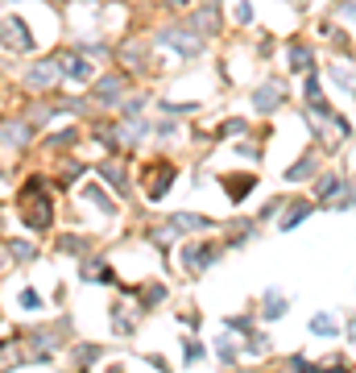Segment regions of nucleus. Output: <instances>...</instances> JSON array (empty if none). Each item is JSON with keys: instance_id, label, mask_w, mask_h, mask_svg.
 Returning a JSON list of instances; mask_svg holds the SVG:
<instances>
[{"instance_id": "47", "label": "nucleus", "mask_w": 356, "mask_h": 373, "mask_svg": "<svg viewBox=\"0 0 356 373\" xmlns=\"http://www.w3.org/2000/svg\"><path fill=\"white\" fill-rule=\"evenodd\" d=\"M294 4H303V0H294Z\"/></svg>"}, {"instance_id": "25", "label": "nucleus", "mask_w": 356, "mask_h": 373, "mask_svg": "<svg viewBox=\"0 0 356 373\" xmlns=\"http://www.w3.org/2000/svg\"><path fill=\"white\" fill-rule=\"evenodd\" d=\"M58 249L71 253V257H83V253L91 249V241H83V237H58Z\"/></svg>"}, {"instance_id": "9", "label": "nucleus", "mask_w": 356, "mask_h": 373, "mask_svg": "<svg viewBox=\"0 0 356 373\" xmlns=\"http://www.w3.org/2000/svg\"><path fill=\"white\" fill-rule=\"evenodd\" d=\"M282 104H286V87H282L278 79H265V83L253 91V108H257L261 116H274Z\"/></svg>"}, {"instance_id": "33", "label": "nucleus", "mask_w": 356, "mask_h": 373, "mask_svg": "<svg viewBox=\"0 0 356 373\" xmlns=\"http://www.w3.org/2000/svg\"><path fill=\"white\" fill-rule=\"evenodd\" d=\"M332 83H340L344 91H356V75L353 71H344V66H332Z\"/></svg>"}, {"instance_id": "13", "label": "nucleus", "mask_w": 356, "mask_h": 373, "mask_svg": "<svg viewBox=\"0 0 356 373\" xmlns=\"http://www.w3.org/2000/svg\"><path fill=\"white\" fill-rule=\"evenodd\" d=\"M286 58H290V71H294V75L315 71V50H311L307 42H290V46H286Z\"/></svg>"}, {"instance_id": "20", "label": "nucleus", "mask_w": 356, "mask_h": 373, "mask_svg": "<svg viewBox=\"0 0 356 373\" xmlns=\"http://www.w3.org/2000/svg\"><path fill=\"white\" fill-rule=\"evenodd\" d=\"M328 208H332V212H353L356 208V187L353 183H340V191L328 199Z\"/></svg>"}, {"instance_id": "40", "label": "nucleus", "mask_w": 356, "mask_h": 373, "mask_svg": "<svg viewBox=\"0 0 356 373\" xmlns=\"http://www.w3.org/2000/svg\"><path fill=\"white\" fill-rule=\"evenodd\" d=\"M236 21H241V25H249V21H253V4H249V0H241V4H236Z\"/></svg>"}, {"instance_id": "14", "label": "nucleus", "mask_w": 356, "mask_h": 373, "mask_svg": "<svg viewBox=\"0 0 356 373\" xmlns=\"http://www.w3.org/2000/svg\"><path fill=\"white\" fill-rule=\"evenodd\" d=\"M100 183H104V187H112L116 195H124V191H129V174H124V166H120V162H104V166H100Z\"/></svg>"}, {"instance_id": "17", "label": "nucleus", "mask_w": 356, "mask_h": 373, "mask_svg": "<svg viewBox=\"0 0 356 373\" xmlns=\"http://www.w3.org/2000/svg\"><path fill=\"white\" fill-rule=\"evenodd\" d=\"M112 328H116V336H133L137 311H129V303H112Z\"/></svg>"}, {"instance_id": "10", "label": "nucleus", "mask_w": 356, "mask_h": 373, "mask_svg": "<svg viewBox=\"0 0 356 373\" xmlns=\"http://www.w3.org/2000/svg\"><path fill=\"white\" fill-rule=\"evenodd\" d=\"M29 133H33L29 120H4V125H0V145L12 149V154H21V149L29 145Z\"/></svg>"}, {"instance_id": "31", "label": "nucleus", "mask_w": 356, "mask_h": 373, "mask_svg": "<svg viewBox=\"0 0 356 373\" xmlns=\"http://www.w3.org/2000/svg\"><path fill=\"white\" fill-rule=\"evenodd\" d=\"M145 237H149V245H153V249H162V253H170V224H166V228H149Z\"/></svg>"}, {"instance_id": "34", "label": "nucleus", "mask_w": 356, "mask_h": 373, "mask_svg": "<svg viewBox=\"0 0 356 373\" xmlns=\"http://www.w3.org/2000/svg\"><path fill=\"white\" fill-rule=\"evenodd\" d=\"M245 336H249V353H257V357L270 353V336L265 332H245Z\"/></svg>"}, {"instance_id": "7", "label": "nucleus", "mask_w": 356, "mask_h": 373, "mask_svg": "<svg viewBox=\"0 0 356 373\" xmlns=\"http://www.w3.org/2000/svg\"><path fill=\"white\" fill-rule=\"evenodd\" d=\"M62 79H66L71 87H91V83H95V66H91V58H83V54H66V58H62Z\"/></svg>"}, {"instance_id": "22", "label": "nucleus", "mask_w": 356, "mask_h": 373, "mask_svg": "<svg viewBox=\"0 0 356 373\" xmlns=\"http://www.w3.org/2000/svg\"><path fill=\"white\" fill-rule=\"evenodd\" d=\"M79 195H83L87 203H95V208H100L104 216H116V203H112V199H108V195H104L100 187H79Z\"/></svg>"}, {"instance_id": "41", "label": "nucleus", "mask_w": 356, "mask_h": 373, "mask_svg": "<svg viewBox=\"0 0 356 373\" xmlns=\"http://www.w3.org/2000/svg\"><path fill=\"white\" fill-rule=\"evenodd\" d=\"M282 208H286V199H270V203L261 208V220H270V216H278Z\"/></svg>"}, {"instance_id": "43", "label": "nucleus", "mask_w": 356, "mask_h": 373, "mask_svg": "<svg viewBox=\"0 0 356 373\" xmlns=\"http://www.w3.org/2000/svg\"><path fill=\"white\" fill-rule=\"evenodd\" d=\"M340 17H356V0H344V4H340Z\"/></svg>"}, {"instance_id": "15", "label": "nucleus", "mask_w": 356, "mask_h": 373, "mask_svg": "<svg viewBox=\"0 0 356 373\" xmlns=\"http://www.w3.org/2000/svg\"><path fill=\"white\" fill-rule=\"evenodd\" d=\"M319 174V158L315 154H303L290 170H286V183H307V179H315Z\"/></svg>"}, {"instance_id": "45", "label": "nucleus", "mask_w": 356, "mask_h": 373, "mask_svg": "<svg viewBox=\"0 0 356 373\" xmlns=\"http://www.w3.org/2000/svg\"><path fill=\"white\" fill-rule=\"evenodd\" d=\"M166 4H170V8H182V4H187V0H166Z\"/></svg>"}, {"instance_id": "32", "label": "nucleus", "mask_w": 356, "mask_h": 373, "mask_svg": "<svg viewBox=\"0 0 356 373\" xmlns=\"http://www.w3.org/2000/svg\"><path fill=\"white\" fill-rule=\"evenodd\" d=\"M236 133L249 137V120H224V125L216 129V137H236Z\"/></svg>"}, {"instance_id": "35", "label": "nucleus", "mask_w": 356, "mask_h": 373, "mask_svg": "<svg viewBox=\"0 0 356 373\" xmlns=\"http://www.w3.org/2000/svg\"><path fill=\"white\" fill-rule=\"evenodd\" d=\"M182 357H187V365H195V361H203V345H199L195 336H187V345H182Z\"/></svg>"}, {"instance_id": "18", "label": "nucleus", "mask_w": 356, "mask_h": 373, "mask_svg": "<svg viewBox=\"0 0 356 373\" xmlns=\"http://www.w3.org/2000/svg\"><path fill=\"white\" fill-rule=\"evenodd\" d=\"M79 278H83V282H116L112 270H108L104 262H95V257H91V262H79Z\"/></svg>"}, {"instance_id": "12", "label": "nucleus", "mask_w": 356, "mask_h": 373, "mask_svg": "<svg viewBox=\"0 0 356 373\" xmlns=\"http://www.w3.org/2000/svg\"><path fill=\"white\" fill-rule=\"evenodd\" d=\"M166 224H170V233H207L212 228V220L207 216H195V212H174V216H166Z\"/></svg>"}, {"instance_id": "30", "label": "nucleus", "mask_w": 356, "mask_h": 373, "mask_svg": "<svg viewBox=\"0 0 356 373\" xmlns=\"http://www.w3.org/2000/svg\"><path fill=\"white\" fill-rule=\"evenodd\" d=\"M216 353H220L224 365H236V345H232V336H216Z\"/></svg>"}, {"instance_id": "1", "label": "nucleus", "mask_w": 356, "mask_h": 373, "mask_svg": "<svg viewBox=\"0 0 356 373\" xmlns=\"http://www.w3.org/2000/svg\"><path fill=\"white\" fill-rule=\"evenodd\" d=\"M17 216H21V224L29 233H46L54 224V199H50L41 174H33V179L21 183V191H17Z\"/></svg>"}, {"instance_id": "36", "label": "nucleus", "mask_w": 356, "mask_h": 373, "mask_svg": "<svg viewBox=\"0 0 356 373\" xmlns=\"http://www.w3.org/2000/svg\"><path fill=\"white\" fill-rule=\"evenodd\" d=\"M21 307H25V311H41L46 303H41V295H37V291H21Z\"/></svg>"}, {"instance_id": "11", "label": "nucleus", "mask_w": 356, "mask_h": 373, "mask_svg": "<svg viewBox=\"0 0 356 373\" xmlns=\"http://www.w3.org/2000/svg\"><path fill=\"white\" fill-rule=\"evenodd\" d=\"M315 212V203L311 199H286V208H282V220H278V233H290V228H299L307 216Z\"/></svg>"}, {"instance_id": "3", "label": "nucleus", "mask_w": 356, "mask_h": 373, "mask_svg": "<svg viewBox=\"0 0 356 373\" xmlns=\"http://www.w3.org/2000/svg\"><path fill=\"white\" fill-rule=\"evenodd\" d=\"M174 179H178V170L170 166V162H153L145 174H141V187H145V199H166V191L174 187Z\"/></svg>"}, {"instance_id": "44", "label": "nucleus", "mask_w": 356, "mask_h": 373, "mask_svg": "<svg viewBox=\"0 0 356 373\" xmlns=\"http://www.w3.org/2000/svg\"><path fill=\"white\" fill-rule=\"evenodd\" d=\"M344 328H348V340H356V316H348V324H344Z\"/></svg>"}, {"instance_id": "38", "label": "nucleus", "mask_w": 356, "mask_h": 373, "mask_svg": "<svg viewBox=\"0 0 356 373\" xmlns=\"http://www.w3.org/2000/svg\"><path fill=\"white\" fill-rule=\"evenodd\" d=\"M195 25H199V29H212V33H216V12H212V8H203V12L195 17Z\"/></svg>"}, {"instance_id": "23", "label": "nucleus", "mask_w": 356, "mask_h": 373, "mask_svg": "<svg viewBox=\"0 0 356 373\" xmlns=\"http://www.w3.org/2000/svg\"><path fill=\"white\" fill-rule=\"evenodd\" d=\"M224 187H228V199H232V203H241V195H249V191L257 187V174H245V179H228Z\"/></svg>"}, {"instance_id": "28", "label": "nucleus", "mask_w": 356, "mask_h": 373, "mask_svg": "<svg viewBox=\"0 0 356 373\" xmlns=\"http://www.w3.org/2000/svg\"><path fill=\"white\" fill-rule=\"evenodd\" d=\"M79 141V129H62V133H54L50 141H46V149H71Z\"/></svg>"}, {"instance_id": "24", "label": "nucleus", "mask_w": 356, "mask_h": 373, "mask_svg": "<svg viewBox=\"0 0 356 373\" xmlns=\"http://www.w3.org/2000/svg\"><path fill=\"white\" fill-rule=\"evenodd\" d=\"M141 299H145L141 307H145V311H153V307H162V303H166V286H162V282H149V286H141Z\"/></svg>"}, {"instance_id": "5", "label": "nucleus", "mask_w": 356, "mask_h": 373, "mask_svg": "<svg viewBox=\"0 0 356 373\" xmlns=\"http://www.w3.org/2000/svg\"><path fill=\"white\" fill-rule=\"evenodd\" d=\"M54 83H62V58H41L25 71V87L29 91H50Z\"/></svg>"}, {"instance_id": "19", "label": "nucleus", "mask_w": 356, "mask_h": 373, "mask_svg": "<svg viewBox=\"0 0 356 373\" xmlns=\"http://www.w3.org/2000/svg\"><path fill=\"white\" fill-rule=\"evenodd\" d=\"M307 332H311V336H324V340H336V336H340V324H336L332 316H324V311H319V316H311Z\"/></svg>"}, {"instance_id": "2", "label": "nucleus", "mask_w": 356, "mask_h": 373, "mask_svg": "<svg viewBox=\"0 0 356 373\" xmlns=\"http://www.w3.org/2000/svg\"><path fill=\"white\" fill-rule=\"evenodd\" d=\"M158 46L178 54V58H199L203 54V33H195V29H166L158 37Z\"/></svg>"}, {"instance_id": "37", "label": "nucleus", "mask_w": 356, "mask_h": 373, "mask_svg": "<svg viewBox=\"0 0 356 373\" xmlns=\"http://www.w3.org/2000/svg\"><path fill=\"white\" fill-rule=\"evenodd\" d=\"M195 108H199V104H170V100L162 104V112H170V116H187V112H195Z\"/></svg>"}, {"instance_id": "8", "label": "nucleus", "mask_w": 356, "mask_h": 373, "mask_svg": "<svg viewBox=\"0 0 356 373\" xmlns=\"http://www.w3.org/2000/svg\"><path fill=\"white\" fill-rule=\"evenodd\" d=\"M120 95H124V75H100L91 83V104L95 108H112Z\"/></svg>"}, {"instance_id": "46", "label": "nucleus", "mask_w": 356, "mask_h": 373, "mask_svg": "<svg viewBox=\"0 0 356 373\" xmlns=\"http://www.w3.org/2000/svg\"><path fill=\"white\" fill-rule=\"evenodd\" d=\"M4 257H8V249H4V245H0V262H4Z\"/></svg>"}, {"instance_id": "29", "label": "nucleus", "mask_w": 356, "mask_h": 373, "mask_svg": "<svg viewBox=\"0 0 356 373\" xmlns=\"http://www.w3.org/2000/svg\"><path fill=\"white\" fill-rule=\"evenodd\" d=\"M145 104H149L145 95H129V100L120 104V116H124V120H133V116H141V112H145Z\"/></svg>"}, {"instance_id": "16", "label": "nucleus", "mask_w": 356, "mask_h": 373, "mask_svg": "<svg viewBox=\"0 0 356 373\" xmlns=\"http://www.w3.org/2000/svg\"><path fill=\"white\" fill-rule=\"evenodd\" d=\"M290 311V299L282 295V291H270L265 299H261V320H282Z\"/></svg>"}, {"instance_id": "21", "label": "nucleus", "mask_w": 356, "mask_h": 373, "mask_svg": "<svg viewBox=\"0 0 356 373\" xmlns=\"http://www.w3.org/2000/svg\"><path fill=\"white\" fill-rule=\"evenodd\" d=\"M340 183H344V174H336V170L319 174V179H315V199H332V195L340 191Z\"/></svg>"}, {"instance_id": "4", "label": "nucleus", "mask_w": 356, "mask_h": 373, "mask_svg": "<svg viewBox=\"0 0 356 373\" xmlns=\"http://www.w3.org/2000/svg\"><path fill=\"white\" fill-rule=\"evenodd\" d=\"M220 253H224V249H220V245H212V241H191V245H182V249H178V257H182V270H187V274H203V270H207Z\"/></svg>"}, {"instance_id": "27", "label": "nucleus", "mask_w": 356, "mask_h": 373, "mask_svg": "<svg viewBox=\"0 0 356 373\" xmlns=\"http://www.w3.org/2000/svg\"><path fill=\"white\" fill-rule=\"evenodd\" d=\"M100 357H104V349H100V345H79V349H75V365H83V370H87V365H95Z\"/></svg>"}, {"instance_id": "6", "label": "nucleus", "mask_w": 356, "mask_h": 373, "mask_svg": "<svg viewBox=\"0 0 356 373\" xmlns=\"http://www.w3.org/2000/svg\"><path fill=\"white\" fill-rule=\"evenodd\" d=\"M0 46L12 50V54H29V50H33L29 25H25L21 17H4V21H0Z\"/></svg>"}, {"instance_id": "39", "label": "nucleus", "mask_w": 356, "mask_h": 373, "mask_svg": "<svg viewBox=\"0 0 356 373\" xmlns=\"http://www.w3.org/2000/svg\"><path fill=\"white\" fill-rule=\"evenodd\" d=\"M303 91H307V100H319V75H315V71L307 75V83H303Z\"/></svg>"}, {"instance_id": "26", "label": "nucleus", "mask_w": 356, "mask_h": 373, "mask_svg": "<svg viewBox=\"0 0 356 373\" xmlns=\"http://www.w3.org/2000/svg\"><path fill=\"white\" fill-rule=\"evenodd\" d=\"M4 249H8V257H12V262H21V266H25V262H33V253H37L29 241H8Z\"/></svg>"}, {"instance_id": "42", "label": "nucleus", "mask_w": 356, "mask_h": 373, "mask_svg": "<svg viewBox=\"0 0 356 373\" xmlns=\"http://www.w3.org/2000/svg\"><path fill=\"white\" fill-rule=\"evenodd\" d=\"M228 328H232V332H249V316H232Z\"/></svg>"}]
</instances>
